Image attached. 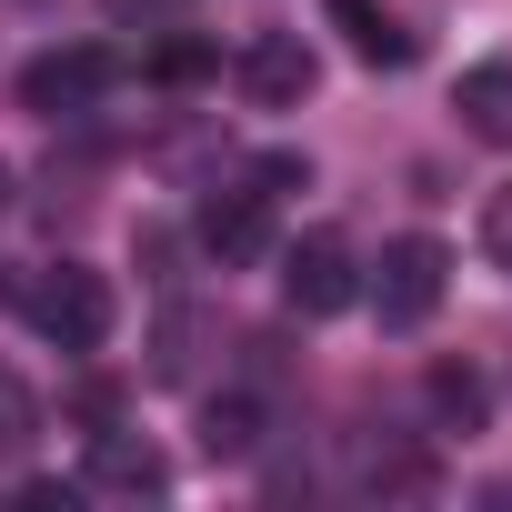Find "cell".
I'll use <instances>...</instances> for the list:
<instances>
[{
    "instance_id": "obj_12",
    "label": "cell",
    "mask_w": 512,
    "mask_h": 512,
    "mask_svg": "<svg viewBox=\"0 0 512 512\" xmlns=\"http://www.w3.org/2000/svg\"><path fill=\"white\" fill-rule=\"evenodd\" d=\"M211 71H221L211 41H161V51H151V81H171V91H191V81H211Z\"/></svg>"
},
{
    "instance_id": "obj_11",
    "label": "cell",
    "mask_w": 512,
    "mask_h": 512,
    "mask_svg": "<svg viewBox=\"0 0 512 512\" xmlns=\"http://www.w3.org/2000/svg\"><path fill=\"white\" fill-rule=\"evenodd\" d=\"M332 21H342V41L372 61V71H392V61H412V41H402V21L382 11V0H332Z\"/></svg>"
},
{
    "instance_id": "obj_13",
    "label": "cell",
    "mask_w": 512,
    "mask_h": 512,
    "mask_svg": "<svg viewBox=\"0 0 512 512\" xmlns=\"http://www.w3.org/2000/svg\"><path fill=\"white\" fill-rule=\"evenodd\" d=\"M31 432H41V402H31V382L11 362H0V452H21Z\"/></svg>"
},
{
    "instance_id": "obj_8",
    "label": "cell",
    "mask_w": 512,
    "mask_h": 512,
    "mask_svg": "<svg viewBox=\"0 0 512 512\" xmlns=\"http://www.w3.org/2000/svg\"><path fill=\"white\" fill-rule=\"evenodd\" d=\"M422 402H432V432H462V442L492 422V382H482L472 362H432V372H422Z\"/></svg>"
},
{
    "instance_id": "obj_16",
    "label": "cell",
    "mask_w": 512,
    "mask_h": 512,
    "mask_svg": "<svg viewBox=\"0 0 512 512\" xmlns=\"http://www.w3.org/2000/svg\"><path fill=\"white\" fill-rule=\"evenodd\" d=\"M0 201H11V161H0Z\"/></svg>"
},
{
    "instance_id": "obj_3",
    "label": "cell",
    "mask_w": 512,
    "mask_h": 512,
    "mask_svg": "<svg viewBox=\"0 0 512 512\" xmlns=\"http://www.w3.org/2000/svg\"><path fill=\"white\" fill-rule=\"evenodd\" d=\"M352 292H362V262H352L342 231H302V241H282V302H292L302 322L352 312Z\"/></svg>"
},
{
    "instance_id": "obj_15",
    "label": "cell",
    "mask_w": 512,
    "mask_h": 512,
    "mask_svg": "<svg viewBox=\"0 0 512 512\" xmlns=\"http://www.w3.org/2000/svg\"><path fill=\"white\" fill-rule=\"evenodd\" d=\"M101 11L121 21V31H161V21H181L191 0H101Z\"/></svg>"
},
{
    "instance_id": "obj_6",
    "label": "cell",
    "mask_w": 512,
    "mask_h": 512,
    "mask_svg": "<svg viewBox=\"0 0 512 512\" xmlns=\"http://www.w3.org/2000/svg\"><path fill=\"white\" fill-rule=\"evenodd\" d=\"M241 91L262 101V111H302L312 101V51H302V31H262L241 51Z\"/></svg>"
},
{
    "instance_id": "obj_2",
    "label": "cell",
    "mask_w": 512,
    "mask_h": 512,
    "mask_svg": "<svg viewBox=\"0 0 512 512\" xmlns=\"http://www.w3.org/2000/svg\"><path fill=\"white\" fill-rule=\"evenodd\" d=\"M442 282H452V251H442L432 231L382 241V262H372V312H382V332H422V322L442 312Z\"/></svg>"
},
{
    "instance_id": "obj_14",
    "label": "cell",
    "mask_w": 512,
    "mask_h": 512,
    "mask_svg": "<svg viewBox=\"0 0 512 512\" xmlns=\"http://www.w3.org/2000/svg\"><path fill=\"white\" fill-rule=\"evenodd\" d=\"M482 262H492V272H512V181L482 201Z\"/></svg>"
},
{
    "instance_id": "obj_10",
    "label": "cell",
    "mask_w": 512,
    "mask_h": 512,
    "mask_svg": "<svg viewBox=\"0 0 512 512\" xmlns=\"http://www.w3.org/2000/svg\"><path fill=\"white\" fill-rule=\"evenodd\" d=\"M201 452H211V462H251V452H262V402H251V392H221V402L201 412Z\"/></svg>"
},
{
    "instance_id": "obj_4",
    "label": "cell",
    "mask_w": 512,
    "mask_h": 512,
    "mask_svg": "<svg viewBox=\"0 0 512 512\" xmlns=\"http://www.w3.org/2000/svg\"><path fill=\"white\" fill-rule=\"evenodd\" d=\"M111 81H121V61H111L101 41H71V51H41V61L21 71V111H51V121H61V111H91Z\"/></svg>"
},
{
    "instance_id": "obj_5",
    "label": "cell",
    "mask_w": 512,
    "mask_h": 512,
    "mask_svg": "<svg viewBox=\"0 0 512 512\" xmlns=\"http://www.w3.org/2000/svg\"><path fill=\"white\" fill-rule=\"evenodd\" d=\"M201 251H211L221 272L262 262V251H272V191H221V201H201Z\"/></svg>"
},
{
    "instance_id": "obj_7",
    "label": "cell",
    "mask_w": 512,
    "mask_h": 512,
    "mask_svg": "<svg viewBox=\"0 0 512 512\" xmlns=\"http://www.w3.org/2000/svg\"><path fill=\"white\" fill-rule=\"evenodd\" d=\"M171 472H161V452L141 442V432H91V492H121V502H141V492H161Z\"/></svg>"
},
{
    "instance_id": "obj_1",
    "label": "cell",
    "mask_w": 512,
    "mask_h": 512,
    "mask_svg": "<svg viewBox=\"0 0 512 512\" xmlns=\"http://www.w3.org/2000/svg\"><path fill=\"white\" fill-rule=\"evenodd\" d=\"M21 312H31V332L61 342V352H101L111 322H121V302H111V282H101L91 262H51V272L21 292Z\"/></svg>"
},
{
    "instance_id": "obj_9",
    "label": "cell",
    "mask_w": 512,
    "mask_h": 512,
    "mask_svg": "<svg viewBox=\"0 0 512 512\" xmlns=\"http://www.w3.org/2000/svg\"><path fill=\"white\" fill-rule=\"evenodd\" d=\"M452 111H462V131H472V141L512 151V61H472V71H462V91H452Z\"/></svg>"
}]
</instances>
